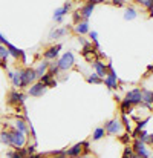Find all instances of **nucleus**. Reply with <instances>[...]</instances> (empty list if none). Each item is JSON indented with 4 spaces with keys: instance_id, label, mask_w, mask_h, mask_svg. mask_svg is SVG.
<instances>
[{
    "instance_id": "f257e3e1",
    "label": "nucleus",
    "mask_w": 153,
    "mask_h": 158,
    "mask_svg": "<svg viewBox=\"0 0 153 158\" xmlns=\"http://www.w3.org/2000/svg\"><path fill=\"white\" fill-rule=\"evenodd\" d=\"M37 78V74H35V69H31V68H26V69H22L20 71V88H26L28 85H31L34 80Z\"/></svg>"
},
{
    "instance_id": "f03ea898",
    "label": "nucleus",
    "mask_w": 153,
    "mask_h": 158,
    "mask_svg": "<svg viewBox=\"0 0 153 158\" xmlns=\"http://www.w3.org/2000/svg\"><path fill=\"white\" fill-rule=\"evenodd\" d=\"M25 143H26V135L23 132L11 131V144L9 146H12L15 151H18V149H23Z\"/></svg>"
},
{
    "instance_id": "7ed1b4c3",
    "label": "nucleus",
    "mask_w": 153,
    "mask_h": 158,
    "mask_svg": "<svg viewBox=\"0 0 153 158\" xmlns=\"http://www.w3.org/2000/svg\"><path fill=\"white\" fill-rule=\"evenodd\" d=\"M74 63H75V58H74L72 52H66V54H63L61 58L57 61V66L61 71H67V69H70L74 66Z\"/></svg>"
},
{
    "instance_id": "20e7f679",
    "label": "nucleus",
    "mask_w": 153,
    "mask_h": 158,
    "mask_svg": "<svg viewBox=\"0 0 153 158\" xmlns=\"http://www.w3.org/2000/svg\"><path fill=\"white\" fill-rule=\"evenodd\" d=\"M133 154L135 155H138L139 158H149L150 157V152H149V149H147V146L143 143V141H139V140H135V143H133Z\"/></svg>"
},
{
    "instance_id": "39448f33",
    "label": "nucleus",
    "mask_w": 153,
    "mask_h": 158,
    "mask_svg": "<svg viewBox=\"0 0 153 158\" xmlns=\"http://www.w3.org/2000/svg\"><path fill=\"white\" fill-rule=\"evenodd\" d=\"M104 127H106V132H107L109 135H116V134H119V132L123 131V124H121V121L116 120V118L107 121Z\"/></svg>"
},
{
    "instance_id": "423d86ee",
    "label": "nucleus",
    "mask_w": 153,
    "mask_h": 158,
    "mask_svg": "<svg viewBox=\"0 0 153 158\" xmlns=\"http://www.w3.org/2000/svg\"><path fill=\"white\" fill-rule=\"evenodd\" d=\"M46 85H43L42 81H37V83H34L31 88H29V91H28V94L31 95V97H42L45 92H46Z\"/></svg>"
},
{
    "instance_id": "0eeeda50",
    "label": "nucleus",
    "mask_w": 153,
    "mask_h": 158,
    "mask_svg": "<svg viewBox=\"0 0 153 158\" xmlns=\"http://www.w3.org/2000/svg\"><path fill=\"white\" fill-rule=\"evenodd\" d=\"M126 100L132 106L139 105V103H143V92H141L139 89H133V91H130V92L126 95Z\"/></svg>"
},
{
    "instance_id": "6e6552de",
    "label": "nucleus",
    "mask_w": 153,
    "mask_h": 158,
    "mask_svg": "<svg viewBox=\"0 0 153 158\" xmlns=\"http://www.w3.org/2000/svg\"><path fill=\"white\" fill-rule=\"evenodd\" d=\"M25 95L23 94H20V92H15V91H11L9 92V97H8V103L9 105H15V106H18V105H22L23 102H25Z\"/></svg>"
},
{
    "instance_id": "1a4fd4ad",
    "label": "nucleus",
    "mask_w": 153,
    "mask_h": 158,
    "mask_svg": "<svg viewBox=\"0 0 153 158\" xmlns=\"http://www.w3.org/2000/svg\"><path fill=\"white\" fill-rule=\"evenodd\" d=\"M109 69H110V72H109V77L104 78V85L109 89H113V88H116V74L112 69V63H109Z\"/></svg>"
},
{
    "instance_id": "9d476101",
    "label": "nucleus",
    "mask_w": 153,
    "mask_h": 158,
    "mask_svg": "<svg viewBox=\"0 0 153 158\" xmlns=\"http://www.w3.org/2000/svg\"><path fill=\"white\" fill-rule=\"evenodd\" d=\"M83 148H84V143H78V144L72 146L69 151H66V154H67V157L78 158V157H80V154L83 152Z\"/></svg>"
},
{
    "instance_id": "9b49d317",
    "label": "nucleus",
    "mask_w": 153,
    "mask_h": 158,
    "mask_svg": "<svg viewBox=\"0 0 153 158\" xmlns=\"http://www.w3.org/2000/svg\"><path fill=\"white\" fill-rule=\"evenodd\" d=\"M69 9H70V5H69V3H66L63 8L57 9V11L54 12V19H55V22L61 23V22H63V15H64V14H67V11H69Z\"/></svg>"
},
{
    "instance_id": "f8f14e48",
    "label": "nucleus",
    "mask_w": 153,
    "mask_h": 158,
    "mask_svg": "<svg viewBox=\"0 0 153 158\" xmlns=\"http://www.w3.org/2000/svg\"><path fill=\"white\" fill-rule=\"evenodd\" d=\"M60 51H61V45H55V46L49 48V49L45 52V58H46V60H55Z\"/></svg>"
},
{
    "instance_id": "ddd939ff",
    "label": "nucleus",
    "mask_w": 153,
    "mask_h": 158,
    "mask_svg": "<svg viewBox=\"0 0 153 158\" xmlns=\"http://www.w3.org/2000/svg\"><path fill=\"white\" fill-rule=\"evenodd\" d=\"M5 48L8 49L9 55H12V57H14V58H17V60H18V57H22V55H23V51H20L18 48L12 46V45H11V43H8V42H5Z\"/></svg>"
},
{
    "instance_id": "4468645a",
    "label": "nucleus",
    "mask_w": 153,
    "mask_h": 158,
    "mask_svg": "<svg viewBox=\"0 0 153 158\" xmlns=\"http://www.w3.org/2000/svg\"><path fill=\"white\" fill-rule=\"evenodd\" d=\"M94 66H95V74L100 77V78H103L106 74H107V68L103 64L101 61H98V60H95L94 61Z\"/></svg>"
},
{
    "instance_id": "2eb2a0df",
    "label": "nucleus",
    "mask_w": 153,
    "mask_h": 158,
    "mask_svg": "<svg viewBox=\"0 0 153 158\" xmlns=\"http://www.w3.org/2000/svg\"><path fill=\"white\" fill-rule=\"evenodd\" d=\"M48 68H49V61H42L38 64V68L35 69V74H37V78H42L46 72H48Z\"/></svg>"
},
{
    "instance_id": "dca6fc26",
    "label": "nucleus",
    "mask_w": 153,
    "mask_h": 158,
    "mask_svg": "<svg viewBox=\"0 0 153 158\" xmlns=\"http://www.w3.org/2000/svg\"><path fill=\"white\" fill-rule=\"evenodd\" d=\"M92 11H94V3H87L86 6H83L80 9V15L84 17V19H89L92 15Z\"/></svg>"
},
{
    "instance_id": "f3484780",
    "label": "nucleus",
    "mask_w": 153,
    "mask_h": 158,
    "mask_svg": "<svg viewBox=\"0 0 153 158\" xmlns=\"http://www.w3.org/2000/svg\"><path fill=\"white\" fill-rule=\"evenodd\" d=\"M143 92V103L150 107V105L153 103V92L152 91H141Z\"/></svg>"
},
{
    "instance_id": "a211bd4d",
    "label": "nucleus",
    "mask_w": 153,
    "mask_h": 158,
    "mask_svg": "<svg viewBox=\"0 0 153 158\" xmlns=\"http://www.w3.org/2000/svg\"><path fill=\"white\" fill-rule=\"evenodd\" d=\"M8 74H9V77H11V80H12V85H14L15 88H20V83H22V80H20V71L8 72Z\"/></svg>"
},
{
    "instance_id": "6ab92c4d",
    "label": "nucleus",
    "mask_w": 153,
    "mask_h": 158,
    "mask_svg": "<svg viewBox=\"0 0 153 158\" xmlns=\"http://www.w3.org/2000/svg\"><path fill=\"white\" fill-rule=\"evenodd\" d=\"M6 158H26V152L18 149V151H9L6 152Z\"/></svg>"
},
{
    "instance_id": "aec40b11",
    "label": "nucleus",
    "mask_w": 153,
    "mask_h": 158,
    "mask_svg": "<svg viewBox=\"0 0 153 158\" xmlns=\"http://www.w3.org/2000/svg\"><path fill=\"white\" fill-rule=\"evenodd\" d=\"M15 131L23 132V134H26V132H28V126L25 124V121H23L22 118H17V120H15Z\"/></svg>"
},
{
    "instance_id": "412c9836",
    "label": "nucleus",
    "mask_w": 153,
    "mask_h": 158,
    "mask_svg": "<svg viewBox=\"0 0 153 158\" xmlns=\"http://www.w3.org/2000/svg\"><path fill=\"white\" fill-rule=\"evenodd\" d=\"M0 143H3L6 146L11 144V131H5L0 134Z\"/></svg>"
},
{
    "instance_id": "4be33fe9",
    "label": "nucleus",
    "mask_w": 153,
    "mask_h": 158,
    "mask_svg": "<svg viewBox=\"0 0 153 158\" xmlns=\"http://www.w3.org/2000/svg\"><path fill=\"white\" fill-rule=\"evenodd\" d=\"M67 31L64 29V28H60V29H54V31H51V34H49V39L51 40H54V39H60V37H63L64 34H66Z\"/></svg>"
},
{
    "instance_id": "5701e85b",
    "label": "nucleus",
    "mask_w": 153,
    "mask_h": 158,
    "mask_svg": "<svg viewBox=\"0 0 153 158\" xmlns=\"http://www.w3.org/2000/svg\"><path fill=\"white\" fill-rule=\"evenodd\" d=\"M42 83H43V85H46V86H55V85H57V81H55V80H52V75L51 74H48V72L42 77Z\"/></svg>"
},
{
    "instance_id": "b1692460",
    "label": "nucleus",
    "mask_w": 153,
    "mask_h": 158,
    "mask_svg": "<svg viewBox=\"0 0 153 158\" xmlns=\"http://www.w3.org/2000/svg\"><path fill=\"white\" fill-rule=\"evenodd\" d=\"M75 31H77L78 34H86V32L89 31V23H87V22H81V23H78L77 28H75Z\"/></svg>"
},
{
    "instance_id": "393cba45",
    "label": "nucleus",
    "mask_w": 153,
    "mask_h": 158,
    "mask_svg": "<svg viewBox=\"0 0 153 158\" xmlns=\"http://www.w3.org/2000/svg\"><path fill=\"white\" fill-rule=\"evenodd\" d=\"M135 17H136V11H135L133 8L126 9V12H124V19H126V20H133Z\"/></svg>"
},
{
    "instance_id": "a878e982",
    "label": "nucleus",
    "mask_w": 153,
    "mask_h": 158,
    "mask_svg": "<svg viewBox=\"0 0 153 158\" xmlns=\"http://www.w3.org/2000/svg\"><path fill=\"white\" fill-rule=\"evenodd\" d=\"M87 81H89V83H95V85H100V83L103 81V78H100V77H98L97 74H92V75H89V77H87Z\"/></svg>"
},
{
    "instance_id": "bb28decb",
    "label": "nucleus",
    "mask_w": 153,
    "mask_h": 158,
    "mask_svg": "<svg viewBox=\"0 0 153 158\" xmlns=\"http://www.w3.org/2000/svg\"><path fill=\"white\" fill-rule=\"evenodd\" d=\"M103 137H104V127L95 129V132H94V140H101Z\"/></svg>"
},
{
    "instance_id": "cd10ccee",
    "label": "nucleus",
    "mask_w": 153,
    "mask_h": 158,
    "mask_svg": "<svg viewBox=\"0 0 153 158\" xmlns=\"http://www.w3.org/2000/svg\"><path fill=\"white\" fill-rule=\"evenodd\" d=\"M121 110H123L124 114H126V112H130V110H132V105H130L127 100H124V102L121 103Z\"/></svg>"
},
{
    "instance_id": "c85d7f7f",
    "label": "nucleus",
    "mask_w": 153,
    "mask_h": 158,
    "mask_svg": "<svg viewBox=\"0 0 153 158\" xmlns=\"http://www.w3.org/2000/svg\"><path fill=\"white\" fill-rule=\"evenodd\" d=\"M9 57V52H8V49L5 48V45H0V58H8Z\"/></svg>"
},
{
    "instance_id": "c756f323",
    "label": "nucleus",
    "mask_w": 153,
    "mask_h": 158,
    "mask_svg": "<svg viewBox=\"0 0 153 158\" xmlns=\"http://www.w3.org/2000/svg\"><path fill=\"white\" fill-rule=\"evenodd\" d=\"M139 3H143V5L147 6L150 11H153V0H143V2H139Z\"/></svg>"
},
{
    "instance_id": "7c9ffc66",
    "label": "nucleus",
    "mask_w": 153,
    "mask_h": 158,
    "mask_svg": "<svg viewBox=\"0 0 153 158\" xmlns=\"http://www.w3.org/2000/svg\"><path fill=\"white\" fill-rule=\"evenodd\" d=\"M97 35H98V34H97L95 31H92V32H91V39L95 42V46H98V39H97Z\"/></svg>"
},
{
    "instance_id": "2f4dec72",
    "label": "nucleus",
    "mask_w": 153,
    "mask_h": 158,
    "mask_svg": "<svg viewBox=\"0 0 153 158\" xmlns=\"http://www.w3.org/2000/svg\"><path fill=\"white\" fill-rule=\"evenodd\" d=\"M123 121H124V126H126V127H127V129H130V123H129V121H127V117H126V114H124V115H123Z\"/></svg>"
},
{
    "instance_id": "473e14b6",
    "label": "nucleus",
    "mask_w": 153,
    "mask_h": 158,
    "mask_svg": "<svg viewBox=\"0 0 153 158\" xmlns=\"http://www.w3.org/2000/svg\"><path fill=\"white\" fill-rule=\"evenodd\" d=\"M112 2H113V5L121 6V5H124V2H126V0H112Z\"/></svg>"
},
{
    "instance_id": "72a5a7b5",
    "label": "nucleus",
    "mask_w": 153,
    "mask_h": 158,
    "mask_svg": "<svg viewBox=\"0 0 153 158\" xmlns=\"http://www.w3.org/2000/svg\"><path fill=\"white\" fill-rule=\"evenodd\" d=\"M147 143H153V135H147V138H146V144Z\"/></svg>"
},
{
    "instance_id": "f704fd0d",
    "label": "nucleus",
    "mask_w": 153,
    "mask_h": 158,
    "mask_svg": "<svg viewBox=\"0 0 153 158\" xmlns=\"http://www.w3.org/2000/svg\"><path fill=\"white\" fill-rule=\"evenodd\" d=\"M52 158H66V155H54Z\"/></svg>"
},
{
    "instance_id": "c9c22d12",
    "label": "nucleus",
    "mask_w": 153,
    "mask_h": 158,
    "mask_svg": "<svg viewBox=\"0 0 153 158\" xmlns=\"http://www.w3.org/2000/svg\"><path fill=\"white\" fill-rule=\"evenodd\" d=\"M130 158H139V157H138V155H135V154H132V155H130Z\"/></svg>"
},
{
    "instance_id": "e433bc0d",
    "label": "nucleus",
    "mask_w": 153,
    "mask_h": 158,
    "mask_svg": "<svg viewBox=\"0 0 153 158\" xmlns=\"http://www.w3.org/2000/svg\"><path fill=\"white\" fill-rule=\"evenodd\" d=\"M95 2H97V3H98V2H104V0H95Z\"/></svg>"
},
{
    "instance_id": "4c0bfd02",
    "label": "nucleus",
    "mask_w": 153,
    "mask_h": 158,
    "mask_svg": "<svg viewBox=\"0 0 153 158\" xmlns=\"http://www.w3.org/2000/svg\"><path fill=\"white\" fill-rule=\"evenodd\" d=\"M78 158H80V157H78ZM81 158H91V157H81Z\"/></svg>"
},
{
    "instance_id": "58836bf2",
    "label": "nucleus",
    "mask_w": 153,
    "mask_h": 158,
    "mask_svg": "<svg viewBox=\"0 0 153 158\" xmlns=\"http://www.w3.org/2000/svg\"><path fill=\"white\" fill-rule=\"evenodd\" d=\"M2 60H3V58H0V63H2Z\"/></svg>"
},
{
    "instance_id": "ea45409f",
    "label": "nucleus",
    "mask_w": 153,
    "mask_h": 158,
    "mask_svg": "<svg viewBox=\"0 0 153 158\" xmlns=\"http://www.w3.org/2000/svg\"><path fill=\"white\" fill-rule=\"evenodd\" d=\"M0 45H3V43H2V40H0Z\"/></svg>"
},
{
    "instance_id": "a19ab883",
    "label": "nucleus",
    "mask_w": 153,
    "mask_h": 158,
    "mask_svg": "<svg viewBox=\"0 0 153 158\" xmlns=\"http://www.w3.org/2000/svg\"><path fill=\"white\" fill-rule=\"evenodd\" d=\"M136 2H143V0H136Z\"/></svg>"
},
{
    "instance_id": "79ce46f5",
    "label": "nucleus",
    "mask_w": 153,
    "mask_h": 158,
    "mask_svg": "<svg viewBox=\"0 0 153 158\" xmlns=\"http://www.w3.org/2000/svg\"><path fill=\"white\" fill-rule=\"evenodd\" d=\"M152 158H153V157H152Z\"/></svg>"
}]
</instances>
